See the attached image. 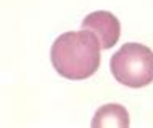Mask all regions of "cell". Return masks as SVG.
<instances>
[{"label":"cell","mask_w":153,"mask_h":128,"mask_svg":"<svg viewBox=\"0 0 153 128\" xmlns=\"http://www.w3.org/2000/svg\"><path fill=\"white\" fill-rule=\"evenodd\" d=\"M111 75L127 88H143L153 81V50L139 42H127L111 57Z\"/></svg>","instance_id":"6da1fadb"}]
</instances>
